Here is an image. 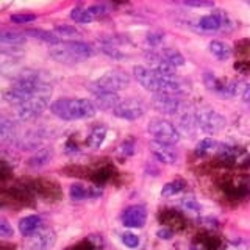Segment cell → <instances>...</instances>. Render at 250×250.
Wrapping results in <instances>:
<instances>
[{
	"mask_svg": "<svg viewBox=\"0 0 250 250\" xmlns=\"http://www.w3.org/2000/svg\"><path fill=\"white\" fill-rule=\"evenodd\" d=\"M50 111L53 116L62 121H80L89 119L96 114L97 108L91 100L86 99H57L50 105Z\"/></svg>",
	"mask_w": 250,
	"mask_h": 250,
	"instance_id": "6da1fadb",
	"label": "cell"
},
{
	"mask_svg": "<svg viewBox=\"0 0 250 250\" xmlns=\"http://www.w3.org/2000/svg\"><path fill=\"white\" fill-rule=\"evenodd\" d=\"M50 57L64 64H77L83 60H88L94 55L92 45L83 41H60L50 45Z\"/></svg>",
	"mask_w": 250,
	"mask_h": 250,
	"instance_id": "7a4b0ae2",
	"label": "cell"
},
{
	"mask_svg": "<svg viewBox=\"0 0 250 250\" xmlns=\"http://www.w3.org/2000/svg\"><path fill=\"white\" fill-rule=\"evenodd\" d=\"M45 82L41 80V77L38 74H25L21 75L18 80L13 83V86L5 92V100L8 104L19 106L21 104H23L27 99H30L33 94H36L39 89L42 88Z\"/></svg>",
	"mask_w": 250,
	"mask_h": 250,
	"instance_id": "3957f363",
	"label": "cell"
},
{
	"mask_svg": "<svg viewBox=\"0 0 250 250\" xmlns=\"http://www.w3.org/2000/svg\"><path fill=\"white\" fill-rule=\"evenodd\" d=\"M52 97V86L49 83H44V86L36 94H33L30 99H27L23 104L18 106V117L21 121H33L38 116H41L47 106L50 105Z\"/></svg>",
	"mask_w": 250,
	"mask_h": 250,
	"instance_id": "277c9868",
	"label": "cell"
},
{
	"mask_svg": "<svg viewBox=\"0 0 250 250\" xmlns=\"http://www.w3.org/2000/svg\"><path fill=\"white\" fill-rule=\"evenodd\" d=\"M130 84V75L121 69L108 70L104 75H100L96 82L89 84V91L94 94L99 92H117L125 89Z\"/></svg>",
	"mask_w": 250,
	"mask_h": 250,
	"instance_id": "5b68a950",
	"label": "cell"
},
{
	"mask_svg": "<svg viewBox=\"0 0 250 250\" xmlns=\"http://www.w3.org/2000/svg\"><path fill=\"white\" fill-rule=\"evenodd\" d=\"M147 131L150 133V136L153 141H160L164 144H170L174 146L180 141V131L174 124L161 119V117H155L150 122H148Z\"/></svg>",
	"mask_w": 250,
	"mask_h": 250,
	"instance_id": "8992f818",
	"label": "cell"
},
{
	"mask_svg": "<svg viewBox=\"0 0 250 250\" xmlns=\"http://www.w3.org/2000/svg\"><path fill=\"white\" fill-rule=\"evenodd\" d=\"M195 114V122H197L199 130L209 133V135H214L219 133L225 127V119L222 114H219L217 111L211 108H200Z\"/></svg>",
	"mask_w": 250,
	"mask_h": 250,
	"instance_id": "52a82bcc",
	"label": "cell"
},
{
	"mask_svg": "<svg viewBox=\"0 0 250 250\" xmlns=\"http://www.w3.org/2000/svg\"><path fill=\"white\" fill-rule=\"evenodd\" d=\"M152 106L158 113L169 114V116L185 113L183 102L180 100V97L175 96V94H155L153 100H152Z\"/></svg>",
	"mask_w": 250,
	"mask_h": 250,
	"instance_id": "ba28073f",
	"label": "cell"
},
{
	"mask_svg": "<svg viewBox=\"0 0 250 250\" xmlns=\"http://www.w3.org/2000/svg\"><path fill=\"white\" fill-rule=\"evenodd\" d=\"M146 113L144 104L139 99H124L113 109V114L124 121H138Z\"/></svg>",
	"mask_w": 250,
	"mask_h": 250,
	"instance_id": "9c48e42d",
	"label": "cell"
},
{
	"mask_svg": "<svg viewBox=\"0 0 250 250\" xmlns=\"http://www.w3.org/2000/svg\"><path fill=\"white\" fill-rule=\"evenodd\" d=\"M25 250H49L55 244V231L41 227L30 236H25Z\"/></svg>",
	"mask_w": 250,
	"mask_h": 250,
	"instance_id": "30bf717a",
	"label": "cell"
},
{
	"mask_svg": "<svg viewBox=\"0 0 250 250\" xmlns=\"http://www.w3.org/2000/svg\"><path fill=\"white\" fill-rule=\"evenodd\" d=\"M147 221V211L143 205H131L122 213V224L128 229H141Z\"/></svg>",
	"mask_w": 250,
	"mask_h": 250,
	"instance_id": "8fae6325",
	"label": "cell"
},
{
	"mask_svg": "<svg viewBox=\"0 0 250 250\" xmlns=\"http://www.w3.org/2000/svg\"><path fill=\"white\" fill-rule=\"evenodd\" d=\"M133 75L138 80V83L146 88L147 91H150L153 94H158V74L155 72L153 69H148L144 66H136L133 69Z\"/></svg>",
	"mask_w": 250,
	"mask_h": 250,
	"instance_id": "7c38bea8",
	"label": "cell"
},
{
	"mask_svg": "<svg viewBox=\"0 0 250 250\" xmlns=\"http://www.w3.org/2000/svg\"><path fill=\"white\" fill-rule=\"evenodd\" d=\"M150 150L153 153V156L160 163L163 164H174L178 158V153L174 148V146L170 144H164V143H160V141H153L150 143Z\"/></svg>",
	"mask_w": 250,
	"mask_h": 250,
	"instance_id": "4fadbf2b",
	"label": "cell"
},
{
	"mask_svg": "<svg viewBox=\"0 0 250 250\" xmlns=\"http://www.w3.org/2000/svg\"><path fill=\"white\" fill-rule=\"evenodd\" d=\"M104 14H105V8L100 5L89 6V8H74L70 11V19L78 23H88L102 18Z\"/></svg>",
	"mask_w": 250,
	"mask_h": 250,
	"instance_id": "5bb4252c",
	"label": "cell"
},
{
	"mask_svg": "<svg viewBox=\"0 0 250 250\" xmlns=\"http://www.w3.org/2000/svg\"><path fill=\"white\" fill-rule=\"evenodd\" d=\"M229 22V18L224 11H216L213 14H208V16H203L200 19L199 25L202 30L205 31H217L219 28H222L224 25H227Z\"/></svg>",
	"mask_w": 250,
	"mask_h": 250,
	"instance_id": "9a60e30c",
	"label": "cell"
},
{
	"mask_svg": "<svg viewBox=\"0 0 250 250\" xmlns=\"http://www.w3.org/2000/svg\"><path fill=\"white\" fill-rule=\"evenodd\" d=\"M121 97L117 96V92H99L94 94V102L97 109L100 111H113V109L119 105Z\"/></svg>",
	"mask_w": 250,
	"mask_h": 250,
	"instance_id": "2e32d148",
	"label": "cell"
},
{
	"mask_svg": "<svg viewBox=\"0 0 250 250\" xmlns=\"http://www.w3.org/2000/svg\"><path fill=\"white\" fill-rule=\"evenodd\" d=\"M42 227V219L38 214L25 216L19 221V231L22 236H30Z\"/></svg>",
	"mask_w": 250,
	"mask_h": 250,
	"instance_id": "e0dca14e",
	"label": "cell"
},
{
	"mask_svg": "<svg viewBox=\"0 0 250 250\" xmlns=\"http://www.w3.org/2000/svg\"><path fill=\"white\" fill-rule=\"evenodd\" d=\"M102 194V191L96 189V188H86L80 183H75L70 186L69 189V195L72 200H84V199H89V197H99Z\"/></svg>",
	"mask_w": 250,
	"mask_h": 250,
	"instance_id": "ac0fdd59",
	"label": "cell"
},
{
	"mask_svg": "<svg viewBox=\"0 0 250 250\" xmlns=\"http://www.w3.org/2000/svg\"><path fill=\"white\" fill-rule=\"evenodd\" d=\"M52 160V152L50 148H39L38 152H35L33 155L30 156L28 161H27V166L31 169H39L45 166L47 163Z\"/></svg>",
	"mask_w": 250,
	"mask_h": 250,
	"instance_id": "d6986e66",
	"label": "cell"
},
{
	"mask_svg": "<svg viewBox=\"0 0 250 250\" xmlns=\"http://www.w3.org/2000/svg\"><path fill=\"white\" fill-rule=\"evenodd\" d=\"M25 33H19V31L14 30H2L0 33V42H2L3 47L10 45V47H21L23 44V38Z\"/></svg>",
	"mask_w": 250,
	"mask_h": 250,
	"instance_id": "ffe728a7",
	"label": "cell"
},
{
	"mask_svg": "<svg viewBox=\"0 0 250 250\" xmlns=\"http://www.w3.org/2000/svg\"><path fill=\"white\" fill-rule=\"evenodd\" d=\"M158 55L164 62H167L169 66L175 67V69L182 67L185 64V57L175 49H163Z\"/></svg>",
	"mask_w": 250,
	"mask_h": 250,
	"instance_id": "44dd1931",
	"label": "cell"
},
{
	"mask_svg": "<svg viewBox=\"0 0 250 250\" xmlns=\"http://www.w3.org/2000/svg\"><path fill=\"white\" fill-rule=\"evenodd\" d=\"M208 47H209V52L213 53L219 61H225L231 57V47L222 41H211Z\"/></svg>",
	"mask_w": 250,
	"mask_h": 250,
	"instance_id": "7402d4cb",
	"label": "cell"
},
{
	"mask_svg": "<svg viewBox=\"0 0 250 250\" xmlns=\"http://www.w3.org/2000/svg\"><path fill=\"white\" fill-rule=\"evenodd\" d=\"M106 138V128L104 127V125H97V127H94L89 133L88 136V146L91 148H99L102 144H104V141Z\"/></svg>",
	"mask_w": 250,
	"mask_h": 250,
	"instance_id": "603a6c76",
	"label": "cell"
},
{
	"mask_svg": "<svg viewBox=\"0 0 250 250\" xmlns=\"http://www.w3.org/2000/svg\"><path fill=\"white\" fill-rule=\"evenodd\" d=\"M0 138H2L3 143L13 141L16 138V124L5 116L0 119Z\"/></svg>",
	"mask_w": 250,
	"mask_h": 250,
	"instance_id": "cb8c5ba5",
	"label": "cell"
},
{
	"mask_svg": "<svg viewBox=\"0 0 250 250\" xmlns=\"http://www.w3.org/2000/svg\"><path fill=\"white\" fill-rule=\"evenodd\" d=\"M25 35L35 39H41V41L49 42L50 45L60 42V36L57 33H50V31H45V30H27Z\"/></svg>",
	"mask_w": 250,
	"mask_h": 250,
	"instance_id": "d4e9b609",
	"label": "cell"
},
{
	"mask_svg": "<svg viewBox=\"0 0 250 250\" xmlns=\"http://www.w3.org/2000/svg\"><path fill=\"white\" fill-rule=\"evenodd\" d=\"M178 207L182 208L185 213H189V214H199L200 209H202L200 205H199V202L195 200L194 197H183V199H180Z\"/></svg>",
	"mask_w": 250,
	"mask_h": 250,
	"instance_id": "484cf974",
	"label": "cell"
},
{
	"mask_svg": "<svg viewBox=\"0 0 250 250\" xmlns=\"http://www.w3.org/2000/svg\"><path fill=\"white\" fill-rule=\"evenodd\" d=\"M185 182L183 180H174V182L167 183L166 186L163 188L161 191V195H164V197H172V195H175L178 192H182L185 189Z\"/></svg>",
	"mask_w": 250,
	"mask_h": 250,
	"instance_id": "4316f807",
	"label": "cell"
},
{
	"mask_svg": "<svg viewBox=\"0 0 250 250\" xmlns=\"http://www.w3.org/2000/svg\"><path fill=\"white\" fill-rule=\"evenodd\" d=\"M55 33L58 36H62V38H72V36H78V30L72 25H66V23H62V25H57L55 27Z\"/></svg>",
	"mask_w": 250,
	"mask_h": 250,
	"instance_id": "83f0119b",
	"label": "cell"
},
{
	"mask_svg": "<svg viewBox=\"0 0 250 250\" xmlns=\"http://www.w3.org/2000/svg\"><path fill=\"white\" fill-rule=\"evenodd\" d=\"M214 147H216L214 139L205 138V139H202L200 143L197 144V147H195V153H197V155H205V153H208L209 150H213Z\"/></svg>",
	"mask_w": 250,
	"mask_h": 250,
	"instance_id": "f1b7e54d",
	"label": "cell"
},
{
	"mask_svg": "<svg viewBox=\"0 0 250 250\" xmlns=\"http://www.w3.org/2000/svg\"><path fill=\"white\" fill-rule=\"evenodd\" d=\"M36 19L35 14H30V13H16L11 16V22L18 23V25H23V23H28V22H33Z\"/></svg>",
	"mask_w": 250,
	"mask_h": 250,
	"instance_id": "f546056e",
	"label": "cell"
},
{
	"mask_svg": "<svg viewBox=\"0 0 250 250\" xmlns=\"http://www.w3.org/2000/svg\"><path fill=\"white\" fill-rule=\"evenodd\" d=\"M133 150H135V143H133L131 139H128V141H125V143H122V146L117 148V153L127 158V156L133 155Z\"/></svg>",
	"mask_w": 250,
	"mask_h": 250,
	"instance_id": "4dcf8cb0",
	"label": "cell"
},
{
	"mask_svg": "<svg viewBox=\"0 0 250 250\" xmlns=\"http://www.w3.org/2000/svg\"><path fill=\"white\" fill-rule=\"evenodd\" d=\"M13 234H14L13 227L10 225V222H8L5 217H2V219H0V236H2V238H11Z\"/></svg>",
	"mask_w": 250,
	"mask_h": 250,
	"instance_id": "1f68e13d",
	"label": "cell"
},
{
	"mask_svg": "<svg viewBox=\"0 0 250 250\" xmlns=\"http://www.w3.org/2000/svg\"><path fill=\"white\" fill-rule=\"evenodd\" d=\"M121 238H122L124 244L127 247H130V249H135V247L139 246V238L136 236V234H133V233H124Z\"/></svg>",
	"mask_w": 250,
	"mask_h": 250,
	"instance_id": "d6a6232c",
	"label": "cell"
},
{
	"mask_svg": "<svg viewBox=\"0 0 250 250\" xmlns=\"http://www.w3.org/2000/svg\"><path fill=\"white\" fill-rule=\"evenodd\" d=\"M185 5L192 8H213L214 0H185Z\"/></svg>",
	"mask_w": 250,
	"mask_h": 250,
	"instance_id": "836d02e7",
	"label": "cell"
},
{
	"mask_svg": "<svg viewBox=\"0 0 250 250\" xmlns=\"http://www.w3.org/2000/svg\"><path fill=\"white\" fill-rule=\"evenodd\" d=\"M102 52L104 53H106V55H109V57H113V58H122V53L116 49V47H113V45H102Z\"/></svg>",
	"mask_w": 250,
	"mask_h": 250,
	"instance_id": "e575fe53",
	"label": "cell"
},
{
	"mask_svg": "<svg viewBox=\"0 0 250 250\" xmlns=\"http://www.w3.org/2000/svg\"><path fill=\"white\" fill-rule=\"evenodd\" d=\"M147 42L150 45H158L163 42V35L161 33H150L147 35Z\"/></svg>",
	"mask_w": 250,
	"mask_h": 250,
	"instance_id": "d590c367",
	"label": "cell"
},
{
	"mask_svg": "<svg viewBox=\"0 0 250 250\" xmlns=\"http://www.w3.org/2000/svg\"><path fill=\"white\" fill-rule=\"evenodd\" d=\"M229 250H247V242L238 241V242H234V244H231L229 247Z\"/></svg>",
	"mask_w": 250,
	"mask_h": 250,
	"instance_id": "8d00e7d4",
	"label": "cell"
},
{
	"mask_svg": "<svg viewBox=\"0 0 250 250\" xmlns=\"http://www.w3.org/2000/svg\"><path fill=\"white\" fill-rule=\"evenodd\" d=\"M158 236L161 239H170L172 236H174V233H172L170 230H167V229H161V230H158Z\"/></svg>",
	"mask_w": 250,
	"mask_h": 250,
	"instance_id": "74e56055",
	"label": "cell"
},
{
	"mask_svg": "<svg viewBox=\"0 0 250 250\" xmlns=\"http://www.w3.org/2000/svg\"><path fill=\"white\" fill-rule=\"evenodd\" d=\"M242 100H244V104L250 105V84H247L242 91Z\"/></svg>",
	"mask_w": 250,
	"mask_h": 250,
	"instance_id": "f35d334b",
	"label": "cell"
},
{
	"mask_svg": "<svg viewBox=\"0 0 250 250\" xmlns=\"http://www.w3.org/2000/svg\"><path fill=\"white\" fill-rule=\"evenodd\" d=\"M244 2H246L247 5H250V0H244Z\"/></svg>",
	"mask_w": 250,
	"mask_h": 250,
	"instance_id": "ab89813d",
	"label": "cell"
},
{
	"mask_svg": "<svg viewBox=\"0 0 250 250\" xmlns=\"http://www.w3.org/2000/svg\"><path fill=\"white\" fill-rule=\"evenodd\" d=\"M191 250H197V249H191Z\"/></svg>",
	"mask_w": 250,
	"mask_h": 250,
	"instance_id": "60d3db41",
	"label": "cell"
}]
</instances>
